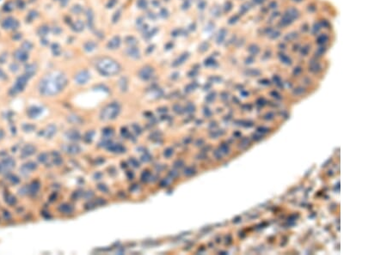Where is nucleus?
I'll return each instance as SVG.
<instances>
[{
  "instance_id": "1",
  "label": "nucleus",
  "mask_w": 387,
  "mask_h": 255,
  "mask_svg": "<svg viewBox=\"0 0 387 255\" xmlns=\"http://www.w3.org/2000/svg\"><path fill=\"white\" fill-rule=\"evenodd\" d=\"M66 85V78L62 74H52L47 76L41 81L40 92L44 95H53L58 94Z\"/></svg>"
},
{
  "instance_id": "2",
  "label": "nucleus",
  "mask_w": 387,
  "mask_h": 255,
  "mask_svg": "<svg viewBox=\"0 0 387 255\" xmlns=\"http://www.w3.org/2000/svg\"><path fill=\"white\" fill-rule=\"evenodd\" d=\"M15 162L11 158H6L0 162V173H5L9 172L10 169L14 168Z\"/></svg>"
},
{
  "instance_id": "3",
  "label": "nucleus",
  "mask_w": 387,
  "mask_h": 255,
  "mask_svg": "<svg viewBox=\"0 0 387 255\" xmlns=\"http://www.w3.org/2000/svg\"><path fill=\"white\" fill-rule=\"evenodd\" d=\"M27 80H28V78L25 76H22L21 78H18L17 81V83L15 84V88H14L15 91L19 92V91L22 90V89L24 88V86L26 85Z\"/></svg>"
},
{
  "instance_id": "4",
  "label": "nucleus",
  "mask_w": 387,
  "mask_h": 255,
  "mask_svg": "<svg viewBox=\"0 0 387 255\" xmlns=\"http://www.w3.org/2000/svg\"><path fill=\"white\" fill-rule=\"evenodd\" d=\"M35 151V148L33 147L32 145H28L26 147L23 149V150L22 152V155L23 156H29L32 155L33 153Z\"/></svg>"
},
{
  "instance_id": "5",
  "label": "nucleus",
  "mask_w": 387,
  "mask_h": 255,
  "mask_svg": "<svg viewBox=\"0 0 387 255\" xmlns=\"http://www.w3.org/2000/svg\"><path fill=\"white\" fill-rule=\"evenodd\" d=\"M39 183L38 182H33L30 186H29V193H31V194H35L37 192V191L39 190Z\"/></svg>"
},
{
  "instance_id": "6",
  "label": "nucleus",
  "mask_w": 387,
  "mask_h": 255,
  "mask_svg": "<svg viewBox=\"0 0 387 255\" xmlns=\"http://www.w3.org/2000/svg\"><path fill=\"white\" fill-rule=\"evenodd\" d=\"M35 169V164L34 163V162H29V163H26V164L22 167V170H23L24 172H27V173H29V171L34 170Z\"/></svg>"
}]
</instances>
